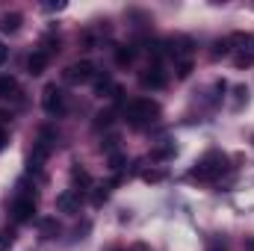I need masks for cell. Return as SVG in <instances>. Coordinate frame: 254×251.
Returning a JSON list of instances; mask_svg holds the SVG:
<instances>
[{
    "instance_id": "obj_7",
    "label": "cell",
    "mask_w": 254,
    "mask_h": 251,
    "mask_svg": "<svg viewBox=\"0 0 254 251\" xmlns=\"http://www.w3.org/2000/svg\"><path fill=\"white\" fill-rule=\"evenodd\" d=\"M139 83H142L145 89H163V86H166V74H163V68H160V65H154V68L142 71Z\"/></svg>"
},
{
    "instance_id": "obj_14",
    "label": "cell",
    "mask_w": 254,
    "mask_h": 251,
    "mask_svg": "<svg viewBox=\"0 0 254 251\" xmlns=\"http://www.w3.org/2000/svg\"><path fill=\"white\" fill-rule=\"evenodd\" d=\"M172 157H175V145H163V148H154L151 151V160H157V163L172 160Z\"/></svg>"
},
{
    "instance_id": "obj_22",
    "label": "cell",
    "mask_w": 254,
    "mask_h": 251,
    "mask_svg": "<svg viewBox=\"0 0 254 251\" xmlns=\"http://www.w3.org/2000/svg\"><path fill=\"white\" fill-rule=\"evenodd\" d=\"M210 251H222V249H210Z\"/></svg>"
},
{
    "instance_id": "obj_16",
    "label": "cell",
    "mask_w": 254,
    "mask_h": 251,
    "mask_svg": "<svg viewBox=\"0 0 254 251\" xmlns=\"http://www.w3.org/2000/svg\"><path fill=\"white\" fill-rule=\"evenodd\" d=\"M142 181H145V184H160V181H166V172L148 169V172H142Z\"/></svg>"
},
{
    "instance_id": "obj_1",
    "label": "cell",
    "mask_w": 254,
    "mask_h": 251,
    "mask_svg": "<svg viewBox=\"0 0 254 251\" xmlns=\"http://www.w3.org/2000/svg\"><path fill=\"white\" fill-rule=\"evenodd\" d=\"M125 119L130 127H148L154 125L157 119H160V104L157 101H151V98H136V101H130L125 110Z\"/></svg>"
},
{
    "instance_id": "obj_17",
    "label": "cell",
    "mask_w": 254,
    "mask_h": 251,
    "mask_svg": "<svg viewBox=\"0 0 254 251\" xmlns=\"http://www.w3.org/2000/svg\"><path fill=\"white\" fill-rule=\"evenodd\" d=\"M113 116H116L113 110H104V113H98V116H95V127H107V125H113Z\"/></svg>"
},
{
    "instance_id": "obj_12",
    "label": "cell",
    "mask_w": 254,
    "mask_h": 251,
    "mask_svg": "<svg viewBox=\"0 0 254 251\" xmlns=\"http://www.w3.org/2000/svg\"><path fill=\"white\" fill-rule=\"evenodd\" d=\"M107 92H113V80H110V74H98L95 77V95H107Z\"/></svg>"
},
{
    "instance_id": "obj_18",
    "label": "cell",
    "mask_w": 254,
    "mask_h": 251,
    "mask_svg": "<svg viewBox=\"0 0 254 251\" xmlns=\"http://www.w3.org/2000/svg\"><path fill=\"white\" fill-rule=\"evenodd\" d=\"M107 195H110V187H101L95 195H92V204H95V207H101V204L107 201Z\"/></svg>"
},
{
    "instance_id": "obj_15",
    "label": "cell",
    "mask_w": 254,
    "mask_h": 251,
    "mask_svg": "<svg viewBox=\"0 0 254 251\" xmlns=\"http://www.w3.org/2000/svg\"><path fill=\"white\" fill-rule=\"evenodd\" d=\"M39 228H42V237H48V240L60 234V225H57V219H42V225H39Z\"/></svg>"
},
{
    "instance_id": "obj_4",
    "label": "cell",
    "mask_w": 254,
    "mask_h": 251,
    "mask_svg": "<svg viewBox=\"0 0 254 251\" xmlns=\"http://www.w3.org/2000/svg\"><path fill=\"white\" fill-rule=\"evenodd\" d=\"M42 107H45L48 116H63L65 113V95H63V89H57V83L45 86V92H42Z\"/></svg>"
},
{
    "instance_id": "obj_3",
    "label": "cell",
    "mask_w": 254,
    "mask_h": 251,
    "mask_svg": "<svg viewBox=\"0 0 254 251\" xmlns=\"http://www.w3.org/2000/svg\"><path fill=\"white\" fill-rule=\"evenodd\" d=\"M98 77V71H95V65L89 63V60H80V63H71L65 68V80L68 83H74V86H80V83H92Z\"/></svg>"
},
{
    "instance_id": "obj_8",
    "label": "cell",
    "mask_w": 254,
    "mask_h": 251,
    "mask_svg": "<svg viewBox=\"0 0 254 251\" xmlns=\"http://www.w3.org/2000/svg\"><path fill=\"white\" fill-rule=\"evenodd\" d=\"M9 98H18V80L9 74H0V101H9Z\"/></svg>"
},
{
    "instance_id": "obj_23",
    "label": "cell",
    "mask_w": 254,
    "mask_h": 251,
    "mask_svg": "<svg viewBox=\"0 0 254 251\" xmlns=\"http://www.w3.org/2000/svg\"><path fill=\"white\" fill-rule=\"evenodd\" d=\"M116 251H122V249H116Z\"/></svg>"
},
{
    "instance_id": "obj_5",
    "label": "cell",
    "mask_w": 254,
    "mask_h": 251,
    "mask_svg": "<svg viewBox=\"0 0 254 251\" xmlns=\"http://www.w3.org/2000/svg\"><path fill=\"white\" fill-rule=\"evenodd\" d=\"M36 216V195H18L15 201H12V219L15 222H30Z\"/></svg>"
},
{
    "instance_id": "obj_11",
    "label": "cell",
    "mask_w": 254,
    "mask_h": 251,
    "mask_svg": "<svg viewBox=\"0 0 254 251\" xmlns=\"http://www.w3.org/2000/svg\"><path fill=\"white\" fill-rule=\"evenodd\" d=\"M18 27H21V15L18 12H6L0 18V33H18Z\"/></svg>"
},
{
    "instance_id": "obj_10",
    "label": "cell",
    "mask_w": 254,
    "mask_h": 251,
    "mask_svg": "<svg viewBox=\"0 0 254 251\" xmlns=\"http://www.w3.org/2000/svg\"><path fill=\"white\" fill-rule=\"evenodd\" d=\"M71 181H74V187H80V189L92 187V175H89L83 166H71Z\"/></svg>"
},
{
    "instance_id": "obj_2",
    "label": "cell",
    "mask_w": 254,
    "mask_h": 251,
    "mask_svg": "<svg viewBox=\"0 0 254 251\" xmlns=\"http://www.w3.org/2000/svg\"><path fill=\"white\" fill-rule=\"evenodd\" d=\"M225 169H228V157L222 154V151H210V154H204L198 163H195V169L190 172L192 181H219L222 175H225Z\"/></svg>"
},
{
    "instance_id": "obj_21",
    "label": "cell",
    "mask_w": 254,
    "mask_h": 251,
    "mask_svg": "<svg viewBox=\"0 0 254 251\" xmlns=\"http://www.w3.org/2000/svg\"><path fill=\"white\" fill-rule=\"evenodd\" d=\"M3 148H6V133L0 130V151H3Z\"/></svg>"
},
{
    "instance_id": "obj_6",
    "label": "cell",
    "mask_w": 254,
    "mask_h": 251,
    "mask_svg": "<svg viewBox=\"0 0 254 251\" xmlns=\"http://www.w3.org/2000/svg\"><path fill=\"white\" fill-rule=\"evenodd\" d=\"M80 201H83L80 189H65L63 195H57V210H63V213H77V210H80Z\"/></svg>"
},
{
    "instance_id": "obj_9",
    "label": "cell",
    "mask_w": 254,
    "mask_h": 251,
    "mask_svg": "<svg viewBox=\"0 0 254 251\" xmlns=\"http://www.w3.org/2000/svg\"><path fill=\"white\" fill-rule=\"evenodd\" d=\"M48 68V54L45 51H36V54H30V60H27V71L36 77V74H42Z\"/></svg>"
},
{
    "instance_id": "obj_20",
    "label": "cell",
    "mask_w": 254,
    "mask_h": 251,
    "mask_svg": "<svg viewBox=\"0 0 254 251\" xmlns=\"http://www.w3.org/2000/svg\"><path fill=\"white\" fill-rule=\"evenodd\" d=\"M6 57H9V48H3V45H0V65L6 63Z\"/></svg>"
},
{
    "instance_id": "obj_13",
    "label": "cell",
    "mask_w": 254,
    "mask_h": 251,
    "mask_svg": "<svg viewBox=\"0 0 254 251\" xmlns=\"http://www.w3.org/2000/svg\"><path fill=\"white\" fill-rule=\"evenodd\" d=\"M133 57H136V51H133V48H127V45L116 48V63H119V65H130V63H133Z\"/></svg>"
},
{
    "instance_id": "obj_19",
    "label": "cell",
    "mask_w": 254,
    "mask_h": 251,
    "mask_svg": "<svg viewBox=\"0 0 254 251\" xmlns=\"http://www.w3.org/2000/svg\"><path fill=\"white\" fill-rule=\"evenodd\" d=\"M110 169H113V172H122V169H125V157H122V154H113V157H110Z\"/></svg>"
}]
</instances>
